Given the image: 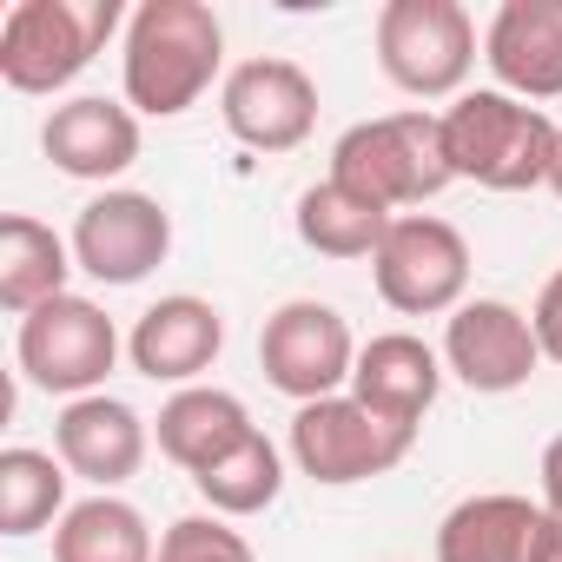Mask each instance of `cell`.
Masks as SVG:
<instances>
[{
    "label": "cell",
    "mask_w": 562,
    "mask_h": 562,
    "mask_svg": "<svg viewBox=\"0 0 562 562\" xmlns=\"http://www.w3.org/2000/svg\"><path fill=\"white\" fill-rule=\"evenodd\" d=\"M225 67V27L205 0H146L126 21V106L146 120H172L199 106V93Z\"/></svg>",
    "instance_id": "cell-1"
},
{
    "label": "cell",
    "mask_w": 562,
    "mask_h": 562,
    "mask_svg": "<svg viewBox=\"0 0 562 562\" xmlns=\"http://www.w3.org/2000/svg\"><path fill=\"white\" fill-rule=\"evenodd\" d=\"M331 179L345 192H358L378 212H404L437 199L457 172H450V146H443V113H384L351 126L331 146Z\"/></svg>",
    "instance_id": "cell-2"
},
{
    "label": "cell",
    "mask_w": 562,
    "mask_h": 562,
    "mask_svg": "<svg viewBox=\"0 0 562 562\" xmlns=\"http://www.w3.org/2000/svg\"><path fill=\"white\" fill-rule=\"evenodd\" d=\"M555 120L516 93H463L443 113V146H450V172L476 179L490 192H529L549 186L555 166Z\"/></svg>",
    "instance_id": "cell-3"
},
{
    "label": "cell",
    "mask_w": 562,
    "mask_h": 562,
    "mask_svg": "<svg viewBox=\"0 0 562 562\" xmlns=\"http://www.w3.org/2000/svg\"><path fill=\"white\" fill-rule=\"evenodd\" d=\"M120 27V0H14L0 21V80L14 93L74 87Z\"/></svg>",
    "instance_id": "cell-4"
},
{
    "label": "cell",
    "mask_w": 562,
    "mask_h": 562,
    "mask_svg": "<svg viewBox=\"0 0 562 562\" xmlns=\"http://www.w3.org/2000/svg\"><path fill=\"white\" fill-rule=\"evenodd\" d=\"M378 67L411 100H463V80L476 67V21L457 0H384Z\"/></svg>",
    "instance_id": "cell-5"
},
{
    "label": "cell",
    "mask_w": 562,
    "mask_h": 562,
    "mask_svg": "<svg viewBox=\"0 0 562 562\" xmlns=\"http://www.w3.org/2000/svg\"><path fill=\"white\" fill-rule=\"evenodd\" d=\"M371 278H378V299L391 312L437 318V312H457L470 292V245L450 218L404 212V218H391V232L371 258Z\"/></svg>",
    "instance_id": "cell-6"
},
{
    "label": "cell",
    "mask_w": 562,
    "mask_h": 562,
    "mask_svg": "<svg viewBox=\"0 0 562 562\" xmlns=\"http://www.w3.org/2000/svg\"><path fill=\"white\" fill-rule=\"evenodd\" d=\"M258 364H265V384L285 391L299 411L305 404H325L338 397V384H351L358 371V345H351V325L345 312L318 305V299H292L278 305L258 331Z\"/></svg>",
    "instance_id": "cell-7"
},
{
    "label": "cell",
    "mask_w": 562,
    "mask_h": 562,
    "mask_svg": "<svg viewBox=\"0 0 562 562\" xmlns=\"http://www.w3.org/2000/svg\"><path fill=\"white\" fill-rule=\"evenodd\" d=\"M21 371H27V384L34 391H47V397H93L100 384H106V371L120 364V331H113V318L93 305V299H54V305H41L34 318H21Z\"/></svg>",
    "instance_id": "cell-8"
},
{
    "label": "cell",
    "mask_w": 562,
    "mask_h": 562,
    "mask_svg": "<svg viewBox=\"0 0 562 562\" xmlns=\"http://www.w3.org/2000/svg\"><path fill=\"white\" fill-rule=\"evenodd\" d=\"M417 430H397L384 424L378 411H364L358 397H325V404H305L292 417V457L312 483H371L384 470H397L411 457Z\"/></svg>",
    "instance_id": "cell-9"
},
{
    "label": "cell",
    "mask_w": 562,
    "mask_h": 562,
    "mask_svg": "<svg viewBox=\"0 0 562 562\" xmlns=\"http://www.w3.org/2000/svg\"><path fill=\"white\" fill-rule=\"evenodd\" d=\"M218 113H225V133L251 153H292L312 139L318 126V87L299 60H245L225 74V93H218Z\"/></svg>",
    "instance_id": "cell-10"
},
{
    "label": "cell",
    "mask_w": 562,
    "mask_h": 562,
    "mask_svg": "<svg viewBox=\"0 0 562 562\" xmlns=\"http://www.w3.org/2000/svg\"><path fill=\"white\" fill-rule=\"evenodd\" d=\"M172 251V212L153 192H100L74 218V265L100 285H139Z\"/></svg>",
    "instance_id": "cell-11"
},
{
    "label": "cell",
    "mask_w": 562,
    "mask_h": 562,
    "mask_svg": "<svg viewBox=\"0 0 562 562\" xmlns=\"http://www.w3.org/2000/svg\"><path fill=\"white\" fill-rule=\"evenodd\" d=\"M443 364L483 391V397H503V391H522L542 364V345H536V325L503 305V299H463L443 325Z\"/></svg>",
    "instance_id": "cell-12"
},
{
    "label": "cell",
    "mask_w": 562,
    "mask_h": 562,
    "mask_svg": "<svg viewBox=\"0 0 562 562\" xmlns=\"http://www.w3.org/2000/svg\"><path fill=\"white\" fill-rule=\"evenodd\" d=\"M218 351H225V318H218V305H205V299H192V292L146 305L139 325H133V338H126L133 371L153 378V384H179V391H186L199 371H212Z\"/></svg>",
    "instance_id": "cell-13"
},
{
    "label": "cell",
    "mask_w": 562,
    "mask_h": 562,
    "mask_svg": "<svg viewBox=\"0 0 562 562\" xmlns=\"http://www.w3.org/2000/svg\"><path fill=\"white\" fill-rule=\"evenodd\" d=\"M483 60L516 100H555L562 93V0H503Z\"/></svg>",
    "instance_id": "cell-14"
},
{
    "label": "cell",
    "mask_w": 562,
    "mask_h": 562,
    "mask_svg": "<svg viewBox=\"0 0 562 562\" xmlns=\"http://www.w3.org/2000/svg\"><path fill=\"white\" fill-rule=\"evenodd\" d=\"M41 153L67 179H120L139 159V113L120 106V100H106V93H80V100H67V106L47 113Z\"/></svg>",
    "instance_id": "cell-15"
},
{
    "label": "cell",
    "mask_w": 562,
    "mask_h": 562,
    "mask_svg": "<svg viewBox=\"0 0 562 562\" xmlns=\"http://www.w3.org/2000/svg\"><path fill=\"white\" fill-rule=\"evenodd\" d=\"M54 450H60V463H67L74 476L113 490V483L139 476V463H146V424H139L133 404L93 391V397H74V404L60 411V424H54Z\"/></svg>",
    "instance_id": "cell-16"
},
{
    "label": "cell",
    "mask_w": 562,
    "mask_h": 562,
    "mask_svg": "<svg viewBox=\"0 0 562 562\" xmlns=\"http://www.w3.org/2000/svg\"><path fill=\"white\" fill-rule=\"evenodd\" d=\"M437 391H443V364H437V351H430L424 338H411V331H384V338H371V345L358 351L351 397H358L364 411H378L384 424L417 430L424 411L437 404Z\"/></svg>",
    "instance_id": "cell-17"
},
{
    "label": "cell",
    "mask_w": 562,
    "mask_h": 562,
    "mask_svg": "<svg viewBox=\"0 0 562 562\" xmlns=\"http://www.w3.org/2000/svg\"><path fill=\"white\" fill-rule=\"evenodd\" d=\"M251 430H258L251 411H245L232 391H212V384H186V391H172V397L159 404V450H166L186 476L212 470V463H218L225 450H238Z\"/></svg>",
    "instance_id": "cell-18"
},
{
    "label": "cell",
    "mask_w": 562,
    "mask_h": 562,
    "mask_svg": "<svg viewBox=\"0 0 562 562\" xmlns=\"http://www.w3.org/2000/svg\"><path fill=\"white\" fill-rule=\"evenodd\" d=\"M536 529H542V509L529 496H509V490L463 496L437 529V562H529Z\"/></svg>",
    "instance_id": "cell-19"
},
{
    "label": "cell",
    "mask_w": 562,
    "mask_h": 562,
    "mask_svg": "<svg viewBox=\"0 0 562 562\" xmlns=\"http://www.w3.org/2000/svg\"><path fill=\"white\" fill-rule=\"evenodd\" d=\"M67 271H74V245L54 225L27 212L0 218V305L14 318H34L41 305L67 299Z\"/></svg>",
    "instance_id": "cell-20"
},
{
    "label": "cell",
    "mask_w": 562,
    "mask_h": 562,
    "mask_svg": "<svg viewBox=\"0 0 562 562\" xmlns=\"http://www.w3.org/2000/svg\"><path fill=\"white\" fill-rule=\"evenodd\" d=\"M54 562H159L153 529L133 503H120L113 490L74 503L54 529Z\"/></svg>",
    "instance_id": "cell-21"
},
{
    "label": "cell",
    "mask_w": 562,
    "mask_h": 562,
    "mask_svg": "<svg viewBox=\"0 0 562 562\" xmlns=\"http://www.w3.org/2000/svg\"><path fill=\"white\" fill-rule=\"evenodd\" d=\"M384 232H391V212L364 205L338 179H318L312 192H299V238L318 258H378Z\"/></svg>",
    "instance_id": "cell-22"
},
{
    "label": "cell",
    "mask_w": 562,
    "mask_h": 562,
    "mask_svg": "<svg viewBox=\"0 0 562 562\" xmlns=\"http://www.w3.org/2000/svg\"><path fill=\"white\" fill-rule=\"evenodd\" d=\"M199 496L212 503V516H258L278 503V490H285V463H278V443L265 430H251L238 450H225L212 470L192 476Z\"/></svg>",
    "instance_id": "cell-23"
},
{
    "label": "cell",
    "mask_w": 562,
    "mask_h": 562,
    "mask_svg": "<svg viewBox=\"0 0 562 562\" xmlns=\"http://www.w3.org/2000/svg\"><path fill=\"white\" fill-rule=\"evenodd\" d=\"M67 503V463L47 450H0V536H34Z\"/></svg>",
    "instance_id": "cell-24"
},
{
    "label": "cell",
    "mask_w": 562,
    "mask_h": 562,
    "mask_svg": "<svg viewBox=\"0 0 562 562\" xmlns=\"http://www.w3.org/2000/svg\"><path fill=\"white\" fill-rule=\"evenodd\" d=\"M159 562H258V555L225 516H179L159 536Z\"/></svg>",
    "instance_id": "cell-25"
},
{
    "label": "cell",
    "mask_w": 562,
    "mask_h": 562,
    "mask_svg": "<svg viewBox=\"0 0 562 562\" xmlns=\"http://www.w3.org/2000/svg\"><path fill=\"white\" fill-rule=\"evenodd\" d=\"M529 325H536V345H542V358H549V364H562V271H549V285L536 292V312H529Z\"/></svg>",
    "instance_id": "cell-26"
},
{
    "label": "cell",
    "mask_w": 562,
    "mask_h": 562,
    "mask_svg": "<svg viewBox=\"0 0 562 562\" xmlns=\"http://www.w3.org/2000/svg\"><path fill=\"white\" fill-rule=\"evenodd\" d=\"M542 509L562 516V437H549V450H542Z\"/></svg>",
    "instance_id": "cell-27"
},
{
    "label": "cell",
    "mask_w": 562,
    "mask_h": 562,
    "mask_svg": "<svg viewBox=\"0 0 562 562\" xmlns=\"http://www.w3.org/2000/svg\"><path fill=\"white\" fill-rule=\"evenodd\" d=\"M529 562H562V516H549V509H542V529H536Z\"/></svg>",
    "instance_id": "cell-28"
},
{
    "label": "cell",
    "mask_w": 562,
    "mask_h": 562,
    "mask_svg": "<svg viewBox=\"0 0 562 562\" xmlns=\"http://www.w3.org/2000/svg\"><path fill=\"white\" fill-rule=\"evenodd\" d=\"M549 192L562 199V133H555V166H549Z\"/></svg>",
    "instance_id": "cell-29"
}]
</instances>
